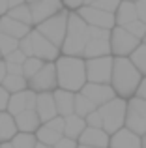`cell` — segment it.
I'll list each match as a JSON object with an SVG mask.
<instances>
[{
  "label": "cell",
  "mask_w": 146,
  "mask_h": 148,
  "mask_svg": "<svg viewBox=\"0 0 146 148\" xmlns=\"http://www.w3.org/2000/svg\"><path fill=\"white\" fill-rule=\"evenodd\" d=\"M8 64V62H6ZM8 73H13V75H25L23 73V64H8Z\"/></svg>",
  "instance_id": "cell-40"
},
{
  "label": "cell",
  "mask_w": 146,
  "mask_h": 148,
  "mask_svg": "<svg viewBox=\"0 0 146 148\" xmlns=\"http://www.w3.org/2000/svg\"><path fill=\"white\" fill-rule=\"evenodd\" d=\"M86 124H88L90 127H103V118H101V114H99L98 109L86 116Z\"/></svg>",
  "instance_id": "cell-36"
},
{
  "label": "cell",
  "mask_w": 146,
  "mask_h": 148,
  "mask_svg": "<svg viewBox=\"0 0 146 148\" xmlns=\"http://www.w3.org/2000/svg\"><path fill=\"white\" fill-rule=\"evenodd\" d=\"M126 126L137 135L146 133V99L133 98L128 103V114H126Z\"/></svg>",
  "instance_id": "cell-9"
},
{
  "label": "cell",
  "mask_w": 146,
  "mask_h": 148,
  "mask_svg": "<svg viewBox=\"0 0 146 148\" xmlns=\"http://www.w3.org/2000/svg\"><path fill=\"white\" fill-rule=\"evenodd\" d=\"M111 148H143V139L129 127L118 130L111 137Z\"/></svg>",
  "instance_id": "cell-18"
},
{
  "label": "cell",
  "mask_w": 146,
  "mask_h": 148,
  "mask_svg": "<svg viewBox=\"0 0 146 148\" xmlns=\"http://www.w3.org/2000/svg\"><path fill=\"white\" fill-rule=\"evenodd\" d=\"M11 145L15 148H36L38 145V137H34V133H19L11 139Z\"/></svg>",
  "instance_id": "cell-30"
},
{
  "label": "cell",
  "mask_w": 146,
  "mask_h": 148,
  "mask_svg": "<svg viewBox=\"0 0 146 148\" xmlns=\"http://www.w3.org/2000/svg\"><path fill=\"white\" fill-rule=\"evenodd\" d=\"M68 21H70V13L62 10L56 15L49 17L47 21L40 23L36 30H40L45 38H49L56 47H62L64 40H66V32H68Z\"/></svg>",
  "instance_id": "cell-5"
},
{
  "label": "cell",
  "mask_w": 146,
  "mask_h": 148,
  "mask_svg": "<svg viewBox=\"0 0 146 148\" xmlns=\"http://www.w3.org/2000/svg\"><path fill=\"white\" fill-rule=\"evenodd\" d=\"M64 2L62 0H38V2L30 4V11H32V23L40 25V23L47 21L49 17L56 15L58 11H62Z\"/></svg>",
  "instance_id": "cell-13"
},
{
  "label": "cell",
  "mask_w": 146,
  "mask_h": 148,
  "mask_svg": "<svg viewBox=\"0 0 146 148\" xmlns=\"http://www.w3.org/2000/svg\"><path fill=\"white\" fill-rule=\"evenodd\" d=\"M8 15L21 23H26V25H32V11H30V4H19L15 8H10Z\"/></svg>",
  "instance_id": "cell-28"
},
{
  "label": "cell",
  "mask_w": 146,
  "mask_h": 148,
  "mask_svg": "<svg viewBox=\"0 0 146 148\" xmlns=\"http://www.w3.org/2000/svg\"><path fill=\"white\" fill-rule=\"evenodd\" d=\"M98 0H84V6H92V4H96Z\"/></svg>",
  "instance_id": "cell-48"
},
{
  "label": "cell",
  "mask_w": 146,
  "mask_h": 148,
  "mask_svg": "<svg viewBox=\"0 0 146 148\" xmlns=\"http://www.w3.org/2000/svg\"><path fill=\"white\" fill-rule=\"evenodd\" d=\"M77 148H96V146H84V145H81V146H77Z\"/></svg>",
  "instance_id": "cell-50"
},
{
  "label": "cell",
  "mask_w": 146,
  "mask_h": 148,
  "mask_svg": "<svg viewBox=\"0 0 146 148\" xmlns=\"http://www.w3.org/2000/svg\"><path fill=\"white\" fill-rule=\"evenodd\" d=\"M88 40H90V25L77 11L75 13H70L66 40H64L62 47H60L62 53L66 56H83Z\"/></svg>",
  "instance_id": "cell-3"
},
{
  "label": "cell",
  "mask_w": 146,
  "mask_h": 148,
  "mask_svg": "<svg viewBox=\"0 0 146 148\" xmlns=\"http://www.w3.org/2000/svg\"><path fill=\"white\" fill-rule=\"evenodd\" d=\"M58 86V75H56V64L47 62L43 64V68L32 77L28 79V88H32L34 92H51Z\"/></svg>",
  "instance_id": "cell-10"
},
{
  "label": "cell",
  "mask_w": 146,
  "mask_h": 148,
  "mask_svg": "<svg viewBox=\"0 0 146 148\" xmlns=\"http://www.w3.org/2000/svg\"><path fill=\"white\" fill-rule=\"evenodd\" d=\"M17 135V124L11 112L0 111V143H8Z\"/></svg>",
  "instance_id": "cell-24"
},
{
  "label": "cell",
  "mask_w": 146,
  "mask_h": 148,
  "mask_svg": "<svg viewBox=\"0 0 146 148\" xmlns=\"http://www.w3.org/2000/svg\"><path fill=\"white\" fill-rule=\"evenodd\" d=\"M15 124H17V130L23 133H34L41 127V118L36 109H28L15 114Z\"/></svg>",
  "instance_id": "cell-19"
},
{
  "label": "cell",
  "mask_w": 146,
  "mask_h": 148,
  "mask_svg": "<svg viewBox=\"0 0 146 148\" xmlns=\"http://www.w3.org/2000/svg\"><path fill=\"white\" fill-rule=\"evenodd\" d=\"M2 86L6 88L8 92L15 94V92H21L28 88V79L25 75H13V73H8L6 79L2 81Z\"/></svg>",
  "instance_id": "cell-25"
},
{
  "label": "cell",
  "mask_w": 146,
  "mask_h": 148,
  "mask_svg": "<svg viewBox=\"0 0 146 148\" xmlns=\"http://www.w3.org/2000/svg\"><path fill=\"white\" fill-rule=\"evenodd\" d=\"M55 148H77V143H75V139H70V137L64 135V137L55 145Z\"/></svg>",
  "instance_id": "cell-37"
},
{
  "label": "cell",
  "mask_w": 146,
  "mask_h": 148,
  "mask_svg": "<svg viewBox=\"0 0 146 148\" xmlns=\"http://www.w3.org/2000/svg\"><path fill=\"white\" fill-rule=\"evenodd\" d=\"M99 114L103 118V130L107 133H116L118 130H122V126L126 124V114H128V103L122 98H114L109 103L98 107Z\"/></svg>",
  "instance_id": "cell-4"
},
{
  "label": "cell",
  "mask_w": 146,
  "mask_h": 148,
  "mask_svg": "<svg viewBox=\"0 0 146 148\" xmlns=\"http://www.w3.org/2000/svg\"><path fill=\"white\" fill-rule=\"evenodd\" d=\"M26 2H28V4H32V2H38V0H26Z\"/></svg>",
  "instance_id": "cell-51"
},
{
  "label": "cell",
  "mask_w": 146,
  "mask_h": 148,
  "mask_svg": "<svg viewBox=\"0 0 146 148\" xmlns=\"http://www.w3.org/2000/svg\"><path fill=\"white\" fill-rule=\"evenodd\" d=\"M0 148H15V146L11 145V143H2V145H0Z\"/></svg>",
  "instance_id": "cell-47"
},
{
  "label": "cell",
  "mask_w": 146,
  "mask_h": 148,
  "mask_svg": "<svg viewBox=\"0 0 146 148\" xmlns=\"http://www.w3.org/2000/svg\"><path fill=\"white\" fill-rule=\"evenodd\" d=\"M36 103H38V94L32 90V88H26V90L11 94L10 103H8V112H11V114L15 116V114H19V112H23V111L36 109Z\"/></svg>",
  "instance_id": "cell-14"
},
{
  "label": "cell",
  "mask_w": 146,
  "mask_h": 148,
  "mask_svg": "<svg viewBox=\"0 0 146 148\" xmlns=\"http://www.w3.org/2000/svg\"><path fill=\"white\" fill-rule=\"evenodd\" d=\"M10 92L6 90V88L0 84V111H4V109H8V103H10Z\"/></svg>",
  "instance_id": "cell-38"
},
{
  "label": "cell",
  "mask_w": 146,
  "mask_h": 148,
  "mask_svg": "<svg viewBox=\"0 0 146 148\" xmlns=\"http://www.w3.org/2000/svg\"><path fill=\"white\" fill-rule=\"evenodd\" d=\"M43 64H45V62L41 60V58L28 56V58H26V62L23 64V73H25V77H26V79H32V77L36 75L41 68H43Z\"/></svg>",
  "instance_id": "cell-29"
},
{
  "label": "cell",
  "mask_w": 146,
  "mask_h": 148,
  "mask_svg": "<svg viewBox=\"0 0 146 148\" xmlns=\"http://www.w3.org/2000/svg\"><path fill=\"white\" fill-rule=\"evenodd\" d=\"M143 40H144V43H146V36H144V38H143Z\"/></svg>",
  "instance_id": "cell-52"
},
{
  "label": "cell",
  "mask_w": 146,
  "mask_h": 148,
  "mask_svg": "<svg viewBox=\"0 0 146 148\" xmlns=\"http://www.w3.org/2000/svg\"><path fill=\"white\" fill-rule=\"evenodd\" d=\"M64 6L71 8V10H79L81 6H84V0H62Z\"/></svg>",
  "instance_id": "cell-41"
},
{
  "label": "cell",
  "mask_w": 146,
  "mask_h": 148,
  "mask_svg": "<svg viewBox=\"0 0 146 148\" xmlns=\"http://www.w3.org/2000/svg\"><path fill=\"white\" fill-rule=\"evenodd\" d=\"M137 19H139V15H137V4L131 2V0L120 2V6H118V10H116V25L126 26V25H129V23L137 21Z\"/></svg>",
  "instance_id": "cell-22"
},
{
  "label": "cell",
  "mask_w": 146,
  "mask_h": 148,
  "mask_svg": "<svg viewBox=\"0 0 146 148\" xmlns=\"http://www.w3.org/2000/svg\"><path fill=\"white\" fill-rule=\"evenodd\" d=\"M66 118V126H64V135L70 139H79L81 135H83V131L86 130V118H83V116L79 114H70V116H64Z\"/></svg>",
  "instance_id": "cell-23"
},
{
  "label": "cell",
  "mask_w": 146,
  "mask_h": 148,
  "mask_svg": "<svg viewBox=\"0 0 146 148\" xmlns=\"http://www.w3.org/2000/svg\"><path fill=\"white\" fill-rule=\"evenodd\" d=\"M114 60L111 56H98L86 60V77L88 83H111Z\"/></svg>",
  "instance_id": "cell-7"
},
{
  "label": "cell",
  "mask_w": 146,
  "mask_h": 148,
  "mask_svg": "<svg viewBox=\"0 0 146 148\" xmlns=\"http://www.w3.org/2000/svg\"><path fill=\"white\" fill-rule=\"evenodd\" d=\"M77 13L84 19L90 26H99V28L113 30V26L116 25V15L111 11L99 10L96 6H81Z\"/></svg>",
  "instance_id": "cell-12"
},
{
  "label": "cell",
  "mask_w": 146,
  "mask_h": 148,
  "mask_svg": "<svg viewBox=\"0 0 146 148\" xmlns=\"http://www.w3.org/2000/svg\"><path fill=\"white\" fill-rule=\"evenodd\" d=\"M137 96H139V98H143V99H146V79L141 81L139 88H137Z\"/></svg>",
  "instance_id": "cell-43"
},
{
  "label": "cell",
  "mask_w": 146,
  "mask_h": 148,
  "mask_svg": "<svg viewBox=\"0 0 146 148\" xmlns=\"http://www.w3.org/2000/svg\"><path fill=\"white\" fill-rule=\"evenodd\" d=\"M124 28L129 30V32H131L135 38H139V40H143V38L146 36V23H143L141 19H137V21H133V23H129V25H126Z\"/></svg>",
  "instance_id": "cell-33"
},
{
  "label": "cell",
  "mask_w": 146,
  "mask_h": 148,
  "mask_svg": "<svg viewBox=\"0 0 146 148\" xmlns=\"http://www.w3.org/2000/svg\"><path fill=\"white\" fill-rule=\"evenodd\" d=\"M0 56H2V51H0Z\"/></svg>",
  "instance_id": "cell-53"
},
{
  "label": "cell",
  "mask_w": 146,
  "mask_h": 148,
  "mask_svg": "<svg viewBox=\"0 0 146 148\" xmlns=\"http://www.w3.org/2000/svg\"><path fill=\"white\" fill-rule=\"evenodd\" d=\"M56 75L58 86L70 92H79L86 84V62L79 56H66L56 60Z\"/></svg>",
  "instance_id": "cell-2"
},
{
  "label": "cell",
  "mask_w": 146,
  "mask_h": 148,
  "mask_svg": "<svg viewBox=\"0 0 146 148\" xmlns=\"http://www.w3.org/2000/svg\"><path fill=\"white\" fill-rule=\"evenodd\" d=\"M96 109H98V105H96L90 98H86L83 92H79V94L75 96V114L86 118V116L90 114V112H94Z\"/></svg>",
  "instance_id": "cell-27"
},
{
  "label": "cell",
  "mask_w": 146,
  "mask_h": 148,
  "mask_svg": "<svg viewBox=\"0 0 146 148\" xmlns=\"http://www.w3.org/2000/svg\"><path fill=\"white\" fill-rule=\"evenodd\" d=\"M109 53H113V49H111V30L99 28V26H90V40L86 43L83 56L98 58V56H109Z\"/></svg>",
  "instance_id": "cell-6"
},
{
  "label": "cell",
  "mask_w": 146,
  "mask_h": 148,
  "mask_svg": "<svg viewBox=\"0 0 146 148\" xmlns=\"http://www.w3.org/2000/svg\"><path fill=\"white\" fill-rule=\"evenodd\" d=\"M141 84V71L131 62V58L118 56L114 58L113 66V77H111V86L114 88L120 98H131L137 94V88Z\"/></svg>",
  "instance_id": "cell-1"
},
{
  "label": "cell",
  "mask_w": 146,
  "mask_h": 148,
  "mask_svg": "<svg viewBox=\"0 0 146 148\" xmlns=\"http://www.w3.org/2000/svg\"><path fill=\"white\" fill-rule=\"evenodd\" d=\"M131 2H137V0H131Z\"/></svg>",
  "instance_id": "cell-54"
},
{
  "label": "cell",
  "mask_w": 146,
  "mask_h": 148,
  "mask_svg": "<svg viewBox=\"0 0 146 148\" xmlns=\"http://www.w3.org/2000/svg\"><path fill=\"white\" fill-rule=\"evenodd\" d=\"M28 38H30V56H38V58L47 60V62L55 60V58L58 56L60 47H56L49 38H45L43 34L40 32V30L30 32Z\"/></svg>",
  "instance_id": "cell-11"
},
{
  "label": "cell",
  "mask_w": 146,
  "mask_h": 148,
  "mask_svg": "<svg viewBox=\"0 0 146 148\" xmlns=\"http://www.w3.org/2000/svg\"><path fill=\"white\" fill-rule=\"evenodd\" d=\"M81 92L86 98H90L98 107H101V105L109 103L111 99H114V94H116L114 88L111 84H105V83H86Z\"/></svg>",
  "instance_id": "cell-15"
},
{
  "label": "cell",
  "mask_w": 146,
  "mask_h": 148,
  "mask_svg": "<svg viewBox=\"0 0 146 148\" xmlns=\"http://www.w3.org/2000/svg\"><path fill=\"white\" fill-rule=\"evenodd\" d=\"M143 148H146V133L143 135Z\"/></svg>",
  "instance_id": "cell-49"
},
{
  "label": "cell",
  "mask_w": 146,
  "mask_h": 148,
  "mask_svg": "<svg viewBox=\"0 0 146 148\" xmlns=\"http://www.w3.org/2000/svg\"><path fill=\"white\" fill-rule=\"evenodd\" d=\"M10 11V0H0V13H8Z\"/></svg>",
  "instance_id": "cell-44"
},
{
  "label": "cell",
  "mask_w": 146,
  "mask_h": 148,
  "mask_svg": "<svg viewBox=\"0 0 146 148\" xmlns=\"http://www.w3.org/2000/svg\"><path fill=\"white\" fill-rule=\"evenodd\" d=\"M26 0H10V8H15V6H19V4H25Z\"/></svg>",
  "instance_id": "cell-45"
},
{
  "label": "cell",
  "mask_w": 146,
  "mask_h": 148,
  "mask_svg": "<svg viewBox=\"0 0 146 148\" xmlns=\"http://www.w3.org/2000/svg\"><path fill=\"white\" fill-rule=\"evenodd\" d=\"M55 101H56V111L60 116H70L75 112V96L70 90H55Z\"/></svg>",
  "instance_id": "cell-21"
},
{
  "label": "cell",
  "mask_w": 146,
  "mask_h": 148,
  "mask_svg": "<svg viewBox=\"0 0 146 148\" xmlns=\"http://www.w3.org/2000/svg\"><path fill=\"white\" fill-rule=\"evenodd\" d=\"M26 58H28V56H26L21 49H17V51H13V53L6 54V56H4V60H6L8 64H25Z\"/></svg>",
  "instance_id": "cell-35"
},
{
  "label": "cell",
  "mask_w": 146,
  "mask_h": 148,
  "mask_svg": "<svg viewBox=\"0 0 146 148\" xmlns=\"http://www.w3.org/2000/svg\"><path fill=\"white\" fill-rule=\"evenodd\" d=\"M122 0H98L96 4H92V6L99 8V10H105V11H111V13H114V11L118 10V6H120Z\"/></svg>",
  "instance_id": "cell-34"
},
{
  "label": "cell",
  "mask_w": 146,
  "mask_h": 148,
  "mask_svg": "<svg viewBox=\"0 0 146 148\" xmlns=\"http://www.w3.org/2000/svg\"><path fill=\"white\" fill-rule=\"evenodd\" d=\"M36 111L40 114L41 122H49L55 116H58V111H56V101H55V94L51 92H40L38 94V103H36Z\"/></svg>",
  "instance_id": "cell-17"
},
{
  "label": "cell",
  "mask_w": 146,
  "mask_h": 148,
  "mask_svg": "<svg viewBox=\"0 0 146 148\" xmlns=\"http://www.w3.org/2000/svg\"><path fill=\"white\" fill-rule=\"evenodd\" d=\"M79 145L84 146H96V148H107L111 145L109 133L103 127H90L86 126V130L83 131V135L79 137Z\"/></svg>",
  "instance_id": "cell-16"
},
{
  "label": "cell",
  "mask_w": 146,
  "mask_h": 148,
  "mask_svg": "<svg viewBox=\"0 0 146 148\" xmlns=\"http://www.w3.org/2000/svg\"><path fill=\"white\" fill-rule=\"evenodd\" d=\"M137 15L143 23H146V0H137Z\"/></svg>",
  "instance_id": "cell-39"
},
{
  "label": "cell",
  "mask_w": 146,
  "mask_h": 148,
  "mask_svg": "<svg viewBox=\"0 0 146 148\" xmlns=\"http://www.w3.org/2000/svg\"><path fill=\"white\" fill-rule=\"evenodd\" d=\"M131 62L137 66V69H139L141 73L146 75V43L139 45V47L131 53Z\"/></svg>",
  "instance_id": "cell-31"
},
{
  "label": "cell",
  "mask_w": 146,
  "mask_h": 148,
  "mask_svg": "<svg viewBox=\"0 0 146 148\" xmlns=\"http://www.w3.org/2000/svg\"><path fill=\"white\" fill-rule=\"evenodd\" d=\"M0 32L8 34V36H13V38H17V40H23L25 36L30 34V26L26 25V23H21V21H17V19L10 17V15L6 13L0 19Z\"/></svg>",
  "instance_id": "cell-20"
},
{
  "label": "cell",
  "mask_w": 146,
  "mask_h": 148,
  "mask_svg": "<svg viewBox=\"0 0 146 148\" xmlns=\"http://www.w3.org/2000/svg\"><path fill=\"white\" fill-rule=\"evenodd\" d=\"M19 41H21V40H17V38H13V36H8V34L0 32V51H2L4 56L10 54V53H13V51H17L19 49Z\"/></svg>",
  "instance_id": "cell-32"
},
{
  "label": "cell",
  "mask_w": 146,
  "mask_h": 148,
  "mask_svg": "<svg viewBox=\"0 0 146 148\" xmlns=\"http://www.w3.org/2000/svg\"><path fill=\"white\" fill-rule=\"evenodd\" d=\"M36 137L40 143H43V145H49V146H55L56 143L60 141V139L64 137V133H60V131L53 130V127H49L47 124H43V126L40 127V130L36 131Z\"/></svg>",
  "instance_id": "cell-26"
},
{
  "label": "cell",
  "mask_w": 146,
  "mask_h": 148,
  "mask_svg": "<svg viewBox=\"0 0 146 148\" xmlns=\"http://www.w3.org/2000/svg\"><path fill=\"white\" fill-rule=\"evenodd\" d=\"M36 148H55V146H49V145H43V143H40V141H38V145H36Z\"/></svg>",
  "instance_id": "cell-46"
},
{
  "label": "cell",
  "mask_w": 146,
  "mask_h": 148,
  "mask_svg": "<svg viewBox=\"0 0 146 148\" xmlns=\"http://www.w3.org/2000/svg\"><path fill=\"white\" fill-rule=\"evenodd\" d=\"M139 38H135L124 26H116L111 30V49L116 56H128L139 47Z\"/></svg>",
  "instance_id": "cell-8"
},
{
  "label": "cell",
  "mask_w": 146,
  "mask_h": 148,
  "mask_svg": "<svg viewBox=\"0 0 146 148\" xmlns=\"http://www.w3.org/2000/svg\"><path fill=\"white\" fill-rule=\"evenodd\" d=\"M6 75H8V64H6V60H0V84L6 79Z\"/></svg>",
  "instance_id": "cell-42"
}]
</instances>
